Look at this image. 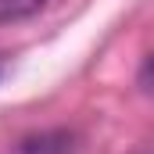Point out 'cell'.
Here are the masks:
<instances>
[{"instance_id":"obj_1","label":"cell","mask_w":154,"mask_h":154,"mask_svg":"<svg viewBox=\"0 0 154 154\" xmlns=\"http://www.w3.org/2000/svg\"><path fill=\"white\" fill-rule=\"evenodd\" d=\"M75 151V136L68 129H43V133H29L22 136L11 154H72Z\"/></svg>"},{"instance_id":"obj_2","label":"cell","mask_w":154,"mask_h":154,"mask_svg":"<svg viewBox=\"0 0 154 154\" xmlns=\"http://www.w3.org/2000/svg\"><path fill=\"white\" fill-rule=\"evenodd\" d=\"M47 0H0V25L4 22H22V18H32Z\"/></svg>"},{"instance_id":"obj_3","label":"cell","mask_w":154,"mask_h":154,"mask_svg":"<svg viewBox=\"0 0 154 154\" xmlns=\"http://www.w3.org/2000/svg\"><path fill=\"white\" fill-rule=\"evenodd\" d=\"M136 82H140V90H143V93H151V97H154V54L143 61V68H140Z\"/></svg>"}]
</instances>
